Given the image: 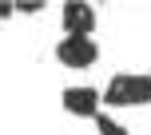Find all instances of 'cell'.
I'll return each mask as SVG.
<instances>
[{"label":"cell","mask_w":151,"mask_h":135,"mask_svg":"<svg viewBox=\"0 0 151 135\" xmlns=\"http://www.w3.org/2000/svg\"><path fill=\"white\" fill-rule=\"evenodd\" d=\"M99 99L111 107H143L151 99V75H111V83Z\"/></svg>","instance_id":"obj_1"},{"label":"cell","mask_w":151,"mask_h":135,"mask_svg":"<svg viewBox=\"0 0 151 135\" xmlns=\"http://www.w3.org/2000/svg\"><path fill=\"white\" fill-rule=\"evenodd\" d=\"M56 60L64 68H91L99 60V48H96L91 36H64L56 44Z\"/></svg>","instance_id":"obj_2"},{"label":"cell","mask_w":151,"mask_h":135,"mask_svg":"<svg viewBox=\"0 0 151 135\" xmlns=\"http://www.w3.org/2000/svg\"><path fill=\"white\" fill-rule=\"evenodd\" d=\"M96 28V8L83 4V0H68L64 4V32L68 36H88Z\"/></svg>","instance_id":"obj_3"},{"label":"cell","mask_w":151,"mask_h":135,"mask_svg":"<svg viewBox=\"0 0 151 135\" xmlns=\"http://www.w3.org/2000/svg\"><path fill=\"white\" fill-rule=\"evenodd\" d=\"M64 111L68 115H99V91L96 88H64Z\"/></svg>","instance_id":"obj_4"},{"label":"cell","mask_w":151,"mask_h":135,"mask_svg":"<svg viewBox=\"0 0 151 135\" xmlns=\"http://www.w3.org/2000/svg\"><path fill=\"white\" fill-rule=\"evenodd\" d=\"M96 127H99V135H127V127L115 123L111 115H96Z\"/></svg>","instance_id":"obj_5"},{"label":"cell","mask_w":151,"mask_h":135,"mask_svg":"<svg viewBox=\"0 0 151 135\" xmlns=\"http://www.w3.org/2000/svg\"><path fill=\"white\" fill-rule=\"evenodd\" d=\"M12 12H16V8H12V4H4V0H0V20H4V16H12Z\"/></svg>","instance_id":"obj_6"}]
</instances>
